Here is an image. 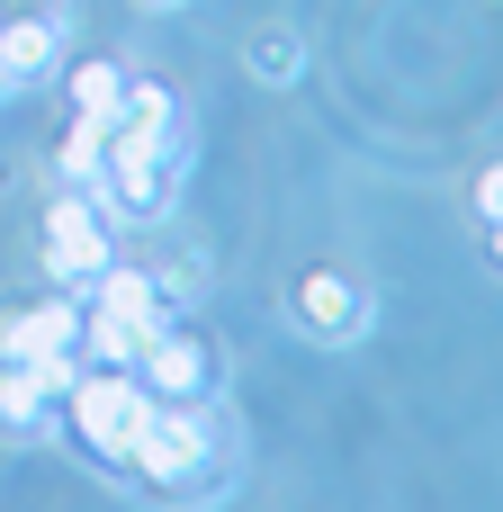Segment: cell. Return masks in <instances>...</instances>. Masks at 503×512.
Returning <instances> with one entry per match:
<instances>
[{"instance_id": "cell-14", "label": "cell", "mask_w": 503, "mask_h": 512, "mask_svg": "<svg viewBox=\"0 0 503 512\" xmlns=\"http://www.w3.org/2000/svg\"><path fill=\"white\" fill-rule=\"evenodd\" d=\"M477 216H486V225H503V162L477 180Z\"/></svg>"}, {"instance_id": "cell-13", "label": "cell", "mask_w": 503, "mask_h": 512, "mask_svg": "<svg viewBox=\"0 0 503 512\" xmlns=\"http://www.w3.org/2000/svg\"><path fill=\"white\" fill-rule=\"evenodd\" d=\"M99 153H108V126H81V117H72V135H63V153H54V180H63V189H90V180H99Z\"/></svg>"}, {"instance_id": "cell-2", "label": "cell", "mask_w": 503, "mask_h": 512, "mask_svg": "<svg viewBox=\"0 0 503 512\" xmlns=\"http://www.w3.org/2000/svg\"><path fill=\"white\" fill-rule=\"evenodd\" d=\"M126 477H144V486H162V495H198V486H216V477H225L216 405H153V423H144Z\"/></svg>"}, {"instance_id": "cell-11", "label": "cell", "mask_w": 503, "mask_h": 512, "mask_svg": "<svg viewBox=\"0 0 503 512\" xmlns=\"http://www.w3.org/2000/svg\"><path fill=\"white\" fill-rule=\"evenodd\" d=\"M63 99H72V117H81V126H117L126 72H117V63H72V72H63Z\"/></svg>"}, {"instance_id": "cell-8", "label": "cell", "mask_w": 503, "mask_h": 512, "mask_svg": "<svg viewBox=\"0 0 503 512\" xmlns=\"http://www.w3.org/2000/svg\"><path fill=\"white\" fill-rule=\"evenodd\" d=\"M54 414H63V405H54V396L27 378L18 360H0V441H18V450H45V441H54Z\"/></svg>"}, {"instance_id": "cell-18", "label": "cell", "mask_w": 503, "mask_h": 512, "mask_svg": "<svg viewBox=\"0 0 503 512\" xmlns=\"http://www.w3.org/2000/svg\"><path fill=\"white\" fill-rule=\"evenodd\" d=\"M0 99H9V72H0Z\"/></svg>"}, {"instance_id": "cell-4", "label": "cell", "mask_w": 503, "mask_h": 512, "mask_svg": "<svg viewBox=\"0 0 503 512\" xmlns=\"http://www.w3.org/2000/svg\"><path fill=\"white\" fill-rule=\"evenodd\" d=\"M117 261V234H108V207L90 198V189H63L54 207H45V279L54 288H90L99 270Z\"/></svg>"}, {"instance_id": "cell-6", "label": "cell", "mask_w": 503, "mask_h": 512, "mask_svg": "<svg viewBox=\"0 0 503 512\" xmlns=\"http://www.w3.org/2000/svg\"><path fill=\"white\" fill-rule=\"evenodd\" d=\"M288 315H297L315 342H333V351H342V342H360V333L378 324V297H369L351 270H306V279L288 288Z\"/></svg>"}, {"instance_id": "cell-9", "label": "cell", "mask_w": 503, "mask_h": 512, "mask_svg": "<svg viewBox=\"0 0 503 512\" xmlns=\"http://www.w3.org/2000/svg\"><path fill=\"white\" fill-rule=\"evenodd\" d=\"M54 63H63V18H18V27H0V72H9V90H36Z\"/></svg>"}, {"instance_id": "cell-3", "label": "cell", "mask_w": 503, "mask_h": 512, "mask_svg": "<svg viewBox=\"0 0 503 512\" xmlns=\"http://www.w3.org/2000/svg\"><path fill=\"white\" fill-rule=\"evenodd\" d=\"M153 387L135 378V369H90L81 360V387L63 396V423H72V441L99 459V468H126L135 459V441H144V423H153Z\"/></svg>"}, {"instance_id": "cell-5", "label": "cell", "mask_w": 503, "mask_h": 512, "mask_svg": "<svg viewBox=\"0 0 503 512\" xmlns=\"http://www.w3.org/2000/svg\"><path fill=\"white\" fill-rule=\"evenodd\" d=\"M135 378H144L162 405H216V396H225V369H216V351H207L198 333H180V324H162V333L135 351Z\"/></svg>"}, {"instance_id": "cell-7", "label": "cell", "mask_w": 503, "mask_h": 512, "mask_svg": "<svg viewBox=\"0 0 503 512\" xmlns=\"http://www.w3.org/2000/svg\"><path fill=\"white\" fill-rule=\"evenodd\" d=\"M36 351H81V297L72 288H54L0 324V360H36Z\"/></svg>"}, {"instance_id": "cell-16", "label": "cell", "mask_w": 503, "mask_h": 512, "mask_svg": "<svg viewBox=\"0 0 503 512\" xmlns=\"http://www.w3.org/2000/svg\"><path fill=\"white\" fill-rule=\"evenodd\" d=\"M486 243H495V261H503V225H486Z\"/></svg>"}, {"instance_id": "cell-15", "label": "cell", "mask_w": 503, "mask_h": 512, "mask_svg": "<svg viewBox=\"0 0 503 512\" xmlns=\"http://www.w3.org/2000/svg\"><path fill=\"white\" fill-rule=\"evenodd\" d=\"M18 18H63V0H0V27H18Z\"/></svg>"}, {"instance_id": "cell-10", "label": "cell", "mask_w": 503, "mask_h": 512, "mask_svg": "<svg viewBox=\"0 0 503 512\" xmlns=\"http://www.w3.org/2000/svg\"><path fill=\"white\" fill-rule=\"evenodd\" d=\"M117 135H189V108H180V90H171V81H135V72H126Z\"/></svg>"}, {"instance_id": "cell-12", "label": "cell", "mask_w": 503, "mask_h": 512, "mask_svg": "<svg viewBox=\"0 0 503 512\" xmlns=\"http://www.w3.org/2000/svg\"><path fill=\"white\" fill-rule=\"evenodd\" d=\"M252 72H261L270 90H288V81L306 72V36H297V27H261V36H252Z\"/></svg>"}, {"instance_id": "cell-17", "label": "cell", "mask_w": 503, "mask_h": 512, "mask_svg": "<svg viewBox=\"0 0 503 512\" xmlns=\"http://www.w3.org/2000/svg\"><path fill=\"white\" fill-rule=\"evenodd\" d=\"M144 9H180V0H144Z\"/></svg>"}, {"instance_id": "cell-1", "label": "cell", "mask_w": 503, "mask_h": 512, "mask_svg": "<svg viewBox=\"0 0 503 512\" xmlns=\"http://www.w3.org/2000/svg\"><path fill=\"white\" fill-rule=\"evenodd\" d=\"M180 171H189V135H117L108 126V153H99V180L90 198L126 225H162L180 207Z\"/></svg>"}]
</instances>
